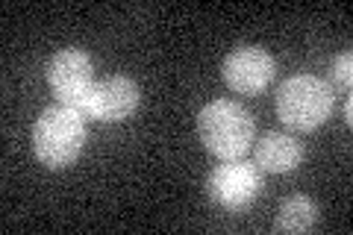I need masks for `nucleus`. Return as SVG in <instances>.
I'll return each instance as SVG.
<instances>
[{
    "mask_svg": "<svg viewBox=\"0 0 353 235\" xmlns=\"http://www.w3.org/2000/svg\"><path fill=\"white\" fill-rule=\"evenodd\" d=\"M85 144V121L83 112L71 106H50L32 127V150L36 159L48 167H68Z\"/></svg>",
    "mask_w": 353,
    "mask_h": 235,
    "instance_id": "f257e3e1",
    "label": "nucleus"
},
{
    "mask_svg": "<svg viewBox=\"0 0 353 235\" xmlns=\"http://www.w3.org/2000/svg\"><path fill=\"white\" fill-rule=\"evenodd\" d=\"M197 136L218 159H239L253 144V118L233 100H212L197 115Z\"/></svg>",
    "mask_w": 353,
    "mask_h": 235,
    "instance_id": "f03ea898",
    "label": "nucleus"
},
{
    "mask_svg": "<svg viewBox=\"0 0 353 235\" xmlns=\"http://www.w3.org/2000/svg\"><path fill=\"white\" fill-rule=\"evenodd\" d=\"M333 112V92L318 76H292L277 92V118L294 130H315Z\"/></svg>",
    "mask_w": 353,
    "mask_h": 235,
    "instance_id": "7ed1b4c3",
    "label": "nucleus"
},
{
    "mask_svg": "<svg viewBox=\"0 0 353 235\" xmlns=\"http://www.w3.org/2000/svg\"><path fill=\"white\" fill-rule=\"evenodd\" d=\"M48 83L62 106H71L85 115L88 97L94 88L92 62L83 50H59L48 65Z\"/></svg>",
    "mask_w": 353,
    "mask_h": 235,
    "instance_id": "20e7f679",
    "label": "nucleus"
},
{
    "mask_svg": "<svg viewBox=\"0 0 353 235\" xmlns=\"http://www.w3.org/2000/svg\"><path fill=\"white\" fill-rule=\"evenodd\" d=\"M221 74H224V83L233 92L256 94L265 85H271L274 74H277V65H274L268 50L253 48V44H241L233 53H227L224 65H221Z\"/></svg>",
    "mask_w": 353,
    "mask_h": 235,
    "instance_id": "39448f33",
    "label": "nucleus"
},
{
    "mask_svg": "<svg viewBox=\"0 0 353 235\" xmlns=\"http://www.w3.org/2000/svg\"><path fill=\"white\" fill-rule=\"evenodd\" d=\"M206 192L224 209H245L259 194V174L256 167L239 159H227L218 165L206 180Z\"/></svg>",
    "mask_w": 353,
    "mask_h": 235,
    "instance_id": "423d86ee",
    "label": "nucleus"
},
{
    "mask_svg": "<svg viewBox=\"0 0 353 235\" xmlns=\"http://www.w3.org/2000/svg\"><path fill=\"white\" fill-rule=\"evenodd\" d=\"M139 106V85L130 76H106L94 83L92 97H88L85 115L101 121H124Z\"/></svg>",
    "mask_w": 353,
    "mask_h": 235,
    "instance_id": "0eeeda50",
    "label": "nucleus"
},
{
    "mask_svg": "<svg viewBox=\"0 0 353 235\" xmlns=\"http://www.w3.org/2000/svg\"><path fill=\"white\" fill-rule=\"evenodd\" d=\"M301 144H297L292 136H283V132H268L259 144H256V165L268 174H285L297 167L301 162Z\"/></svg>",
    "mask_w": 353,
    "mask_h": 235,
    "instance_id": "6e6552de",
    "label": "nucleus"
},
{
    "mask_svg": "<svg viewBox=\"0 0 353 235\" xmlns=\"http://www.w3.org/2000/svg\"><path fill=\"white\" fill-rule=\"evenodd\" d=\"M315 221H318V206L309 197L294 194L280 206L274 227L280 232H306V229L315 227Z\"/></svg>",
    "mask_w": 353,
    "mask_h": 235,
    "instance_id": "1a4fd4ad",
    "label": "nucleus"
},
{
    "mask_svg": "<svg viewBox=\"0 0 353 235\" xmlns=\"http://www.w3.org/2000/svg\"><path fill=\"white\" fill-rule=\"evenodd\" d=\"M350 65H353V56L350 53H341L339 59L333 62V80L341 85H350Z\"/></svg>",
    "mask_w": 353,
    "mask_h": 235,
    "instance_id": "9d476101",
    "label": "nucleus"
}]
</instances>
